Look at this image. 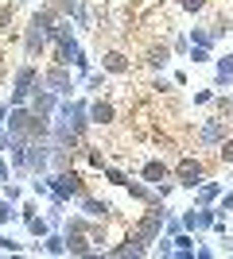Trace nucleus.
<instances>
[{
    "label": "nucleus",
    "mask_w": 233,
    "mask_h": 259,
    "mask_svg": "<svg viewBox=\"0 0 233 259\" xmlns=\"http://www.w3.org/2000/svg\"><path fill=\"white\" fill-rule=\"evenodd\" d=\"M43 85V70L35 62H23L12 70V93H8V105H27L31 101V93Z\"/></svg>",
    "instance_id": "f257e3e1"
},
{
    "label": "nucleus",
    "mask_w": 233,
    "mask_h": 259,
    "mask_svg": "<svg viewBox=\"0 0 233 259\" xmlns=\"http://www.w3.org/2000/svg\"><path fill=\"white\" fill-rule=\"evenodd\" d=\"M47 186H51V194H55V197H62L66 205H70V201L78 205V197H82V194H89V190H86V182H82V174H78L74 166H66V170H51V174H47Z\"/></svg>",
    "instance_id": "f03ea898"
},
{
    "label": "nucleus",
    "mask_w": 233,
    "mask_h": 259,
    "mask_svg": "<svg viewBox=\"0 0 233 259\" xmlns=\"http://www.w3.org/2000/svg\"><path fill=\"white\" fill-rule=\"evenodd\" d=\"M55 120H62V124H66L70 132H78V136H86L89 124H93V120H89V101H82V97H78V101L62 97V105H58Z\"/></svg>",
    "instance_id": "7ed1b4c3"
},
{
    "label": "nucleus",
    "mask_w": 233,
    "mask_h": 259,
    "mask_svg": "<svg viewBox=\"0 0 233 259\" xmlns=\"http://www.w3.org/2000/svg\"><path fill=\"white\" fill-rule=\"evenodd\" d=\"M175 182L179 190H198L202 182H206V166H202V159H194V155H183V159L175 162Z\"/></svg>",
    "instance_id": "20e7f679"
},
{
    "label": "nucleus",
    "mask_w": 233,
    "mask_h": 259,
    "mask_svg": "<svg viewBox=\"0 0 233 259\" xmlns=\"http://www.w3.org/2000/svg\"><path fill=\"white\" fill-rule=\"evenodd\" d=\"M218 217H222L218 205H190V209H183V228L187 232H206V228H214Z\"/></svg>",
    "instance_id": "39448f33"
},
{
    "label": "nucleus",
    "mask_w": 233,
    "mask_h": 259,
    "mask_svg": "<svg viewBox=\"0 0 233 259\" xmlns=\"http://www.w3.org/2000/svg\"><path fill=\"white\" fill-rule=\"evenodd\" d=\"M43 81H47V89H55L58 97H70L78 89V74H70V66H47L43 70Z\"/></svg>",
    "instance_id": "423d86ee"
},
{
    "label": "nucleus",
    "mask_w": 233,
    "mask_h": 259,
    "mask_svg": "<svg viewBox=\"0 0 233 259\" xmlns=\"http://www.w3.org/2000/svg\"><path fill=\"white\" fill-rule=\"evenodd\" d=\"M225 136H229V116H210L198 128V147H222Z\"/></svg>",
    "instance_id": "0eeeda50"
},
{
    "label": "nucleus",
    "mask_w": 233,
    "mask_h": 259,
    "mask_svg": "<svg viewBox=\"0 0 233 259\" xmlns=\"http://www.w3.org/2000/svg\"><path fill=\"white\" fill-rule=\"evenodd\" d=\"M27 105H31L39 116H51V120H55V112H58V105H62V97H58L55 89H47V81H43V85L31 93V101H27Z\"/></svg>",
    "instance_id": "6e6552de"
},
{
    "label": "nucleus",
    "mask_w": 233,
    "mask_h": 259,
    "mask_svg": "<svg viewBox=\"0 0 233 259\" xmlns=\"http://www.w3.org/2000/svg\"><path fill=\"white\" fill-rule=\"evenodd\" d=\"M47 47H51V35L39 31L35 23H27V27H23V54H27V58H43Z\"/></svg>",
    "instance_id": "1a4fd4ad"
},
{
    "label": "nucleus",
    "mask_w": 233,
    "mask_h": 259,
    "mask_svg": "<svg viewBox=\"0 0 233 259\" xmlns=\"http://www.w3.org/2000/svg\"><path fill=\"white\" fill-rule=\"evenodd\" d=\"M124 190H128V197H132V201H140V205H159V201H167V197L159 194V186L144 182V178H140V182H128Z\"/></svg>",
    "instance_id": "9d476101"
},
{
    "label": "nucleus",
    "mask_w": 233,
    "mask_h": 259,
    "mask_svg": "<svg viewBox=\"0 0 233 259\" xmlns=\"http://www.w3.org/2000/svg\"><path fill=\"white\" fill-rule=\"evenodd\" d=\"M78 213H86L89 221H109L113 205H109V201H101V197H93V194H82V197H78Z\"/></svg>",
    "instance_id": "9b49d317"
},
{
    "label": "nucleus",
    "mask_w": 233,
    "mask_h": 259,
    "mask_svg": "<svg viewBox=\"0 0 233 259\" xmlns=\"http://www.w3.org/2000/svg\"><path fill=\"white\" fill-rule=\"evenodd\" d=\"M78 54H82V43H78V35H62L55 43V62L58 66H74Z\"/></svg>",
    "instance_id": "f8f14e48"
},
{
    "label": "nucleus",
    "mask_w": 233,
    "mask_h": 259,
    "mask_svg": "<svg viewBox=\"0 0 233 259\" xmlns=\"http://www.w3.org/2000/svg\"><path fill=\"white\" fill-rule=\"evenodd\" d=\"M89 120H93V124H101V128H105V124H113V120H117V105H113L105 93H101V97H93V101H89Z\"/></svg>",
    "instance_id": "ddd939ff"
},
{
    "label": "nucleus",
    "mask_w": 233,
    "mask_h": 259,
    "mask_svg": "<svg viewBox=\"0 0 233 259\" xmlns=\"http://www.w3.org/2000/svg\"><path fill=\"white\" fill-rule=\"evenodd\" d=\"M140 178H144V182H152V186H159V182H167V178H175V170H171L163 159H144Z\"/></svg>",
    "instance_id": "4468645a"
},
{
    "label": "nucleus",
    "mask_w": 233,
    "mask_h": 259,
    "mask_svg": "<svg viewBox=\"0 0 233 259\" xmlns=\"http://www.w3.org/2000/svg\"><path fill=\"white\" fill-rule=\"evenodd\" d=\"M101 70L124 77L128 70H132V62H128V54H124V51H105V54H101Z\"/></svg>",
    "instance_id": "2eb2a0df"
},
{
    "label": "nucleus",
    "mask_w": 233,
    "mask_h": 259,
    "mask_svg": "<svg viewBox=\"0 0 233 259\" xmlns=\"http://www.w3.org/2000/svg\"><path fill=\"white\" fill-rule=\"evenodd\" d=\"M222 194H225V186H222V182H210V178H206V182L194 190V205H218V197H222Z\"/></svg>",
    "instance_id": "dca6fc26"
},
{
    "label": "nucleus",
    "mask_w": 233,
    "mask_h": 259,
    "mask_svg": "<svg viewBox=\"0 0 233 259\" xmlns=\"http://www.w3.org/2000/svg\"><path fill=\"white\" fill-rule=\"evenodd\" d=\"M187 39H190V47H206V51H214L222 35L214 31V27H190V31H187Z\"/></svg>",
    "instance_id": "f3484780"
},
{
    "label": "nucleus",
    "mask_w": 233,
    "mask_h": 259,
    "mask_svg": "<svg viewBox=\"0 0 233 259\" xmlns=\"http://www.w3.org/2000/svg\"><path fill=\"white\" fill-rule=\"evenodd\" d=\"M194 236H198V232H187V228L175 236V259H194V244H198Z\"/></svg>",
    "instance_id": "a211bd4d"
},
{
    "label": "nucleus",
    "mask_w": 233,
    "mask_h": 259,
    "mask_svg": "<svg viewBox=\"0 0 233 259\" xmlns=\"http://www.w3.org/2000/svg\"><path fill=\"white\" fill-rule=\"evenodd\" d=\"M171 43H155V47H148V66H152V70H163L167 62H171Z\"/></svg>",
    "instance_id": "6ab92c4d"
},
{
    "label": "nucleus",
    "mask_w": 233,
    "mask_h": 259,
    "mask_svg": "<svg viewBox=\"0 0 233 259\" xmlns=\"http://www.w3.org/2000/svg\"><path fill=\"white\" fill-rule=\"evenodd\" d=\"M82 85H86V93H93V97H101V93L109 89V74H105V70H89Z\"/></svg>",
    "instance_id": "aec40b11"
},
{
    "label": "nucleus",
    "mask_w": 233,
    "mask_h": 259,
    "mask_svg": "<svg viewBox=\"0 0 233 259\" xmlns=\"http://www.w3.org/2000/svg\"><path fill=\"white\" fill-rule=\"evenodd\" d=\"M23 225H27V232H31L35 240H43L47 232H51V221H47V217H39V213H35V217H27Z\"/></svg>",
    "instance_id": "412c9836"
},
{
    "label": "nucleus",
    "mask_w": 233,
    "mask_h": 259,
    "mask_svg": "<svg viewBox=\"0 0 233 259\" xmlns=\"http://www.w3.org/2000/svg\"><path fill=\"white\" fill-rule=\"evenodd\" d=\"M12 221H20V201L0 197V225H12Z\"/></svg>",
    "instance_id": "4be33fe9"
},
{
    "label": "nucleus",
    "mask_w": 233,
    "mask_h": 259,
    "mask_svg": "<svg viewBox=\"0 0 233 259\" xmlns=\"http://www.w3.org/2000/svg\"><path fill=\"white\" fill-rule=\"evenodd\" d=\"M51 4L58 8V16H62V20H74L78 8H82V0H51Z\"/></svg>",
    "instance_id": "5701e85b"
},
{
    "label": "nucleus",
    "mask_w": 233,
    "mask_h": 259,
    "mask_svg": "<svg viewBox=\"0 0 233 259\" xmlns=\"http://www.w3.org/2000/svg\"><path fill=\"white\" fill-rule=\"evenodd\" d=\"M4 251H8V255H20V251H27L20 244V240H12V236H4V232H0V255H4Z\"/></svg>",
    "instance_id": "b1692460"
},
{
    "label": "nucleus",
    "mask_w": 233,
    "mask_h": 259,
    "mask_svg": "<svg viewBox=\"0 0 233 259\" xmlns=\"http://www.w3.org/2000/svg\"><path fill=\"white\" fill-rule=\"evenodd\" d=\"M89 23H93V12H89V4H82L78 16H74V27H78V31H89Z\"/></svg>",
    "instance_id": "393cba45"
},
{
    "label": "nucleus",
    "mask_w": 233,
    "mask_h": 259,
    "mask_svg": "<svg viewBox=\"0 0 233 259\" xmlns=\"http://www.w3.org/2000/svg\"><path fill=\"white\" fill-rule=\"evenodd\" d=\"M35 213H39V197H23V201H20V221H27V217H35Z\"/></svg>",
    "instance_id": "a878e982"
},
{
    "label": "nucleus",
    "mask_w": 233,
    "mask_h": 259,
    "mask_svg": "<svg viewBox=\"0 0 233 259\" xmlns=\"http://www.w3.org/2000/svg\"><path fill=\"white\" fill-rule=\"evenodd\" d=\"M101 174H105V178H109L113 186H128V174H124V170H117V166H109V162H105V170H101Z\"/></svg>",
    "instance_id": "bb28decb"
},
{
    "label": "nucleus",
    "mask_w": 233,
    "mask_h": 259,
    "mask_svg": "<svg viewBox=\"0 0 233 259\" xmlns=\"http://www.w3.org/2000/svg\"><path fill=\"white\" fill-rule=\"evenodd\" d=\"M214 89L229 93V89H233V74H225V70H214Z\"/></svg>",
    "instance_id": "cd10ccee"
},
{
    "label": "nucleus",
    "mask_w": 233,
    "mask_h": 259,
    "mask_svg": "<svg viewBox=\"0 0 233 259\" xmlns=\"http://www.w3.org/2000/svg\"><path fill=\"white\" fill-rule=\"evenodd\" d=\"M218 159L225 162V166H233V136H225L222 147H218Z\"/></svg>",
    "instance_id": "c85d7f7f"
},
{
    "label": "nucleus",
    "mask_w": 233,
    "mask_h": 259,
    "mask_svg": "<svg viewBox=\"0 0 233 259\" xmlns=\"http://www.w3.org/2000/svg\"><path fill=\"white\" fill-rule=\"evenodd\" d=\"M206 4H210V0H179V8H183V12H190V16L206 12Z\"/></svg>",
    "instance_id": "c756f323"
},
{
    "label": "nucleus",
    "mask_w": 233,
    "mask_h": 259,
    "mask_svg": "<svg viewBox=\"0 0 233 259\" xmlns=\"http://www.w3.org/2000/svg\"><path fill=\"white\" fill-rule=\"evenodd\" d=\"M163 232H167L171 240H175L179 232H183V217H171V213H167V225H163Z\"/></svg>",
    "instance_id": "7c9ffc66"
},
{
    "label": "nucleus",
    "mask_w": 233,
    "mask_h": 259,
    "mask_svg": "<svg viewBox=\"0 0 233 259\" xmlns=\"http://www.w3.org/2000/svg\"><path fill=\"white\" fill-rule=\"evenodd\" d=\"M171 51L187 58V54H190V39H187V35H175V39H171Z\"/></svg>",
    "instance_id": "2f4dec72"
},
{
    "label": "nucleus",
    "mask_w": 233,
    "mask_h": 259,
    "mask_svg": "<svg viewBox=\"0 0 233 259\" xmlns=\"http://www.w3.org/2000/svg\"><path fill=\"white\" fill-rule=\"evenodd\" d=\"M4 197H8V201H23V186L20 182H4Z\"/></svg>",
    "instance_id": "473e14b6"
},
{
    "label": "nucleus",
    "mask_w": 233,
    "mask_h": 259,
    "mask_svg": "<svg viewBox=\"0 0 233 259\" xmlns=\"http://www.w3.org/2000/svg\"><path fill=\"white\" fill-rule=\"evenodd\" d=\"M190 62L194 66H202V62H210V51H206V47H190V54H187Z\"/></svg>",
    "instance_id": "72a5a7b5"
},
{
    "label": "nucleus",
    "mask_w": 233,
    "mask_h": 259,
    "mask_svg": "<svg viewBox=\"0 0 233 259\" xmlns=\"http://www.w3.org/2000/svg\"><path fill=\"white\" fill-rule=\"evenodd\" d=\"M12 174H16L12 159H4V155H0V186H4V182H12Z\"/></svg>",
    "instance_id": "f704fd0d"
},
{
    "label": "nucleus",
    "mask_w": 233,
    "mask_h": 259,
    "mask_svg": "<svg viewBox=\"0 0 233 259\" xmlns=\"http://www.w3.org/2000/svg\"><path fill=\"white\" fill-rule=\"evenodd\" d=\"M194 105H214V89H198V93H194Z\"/></svg>",
    "instance_id": "c9c22d12"
},
{
    "label": "nucleus",
    "mask_w": 233,
    "mask_h": 259,
    "mask_svg": "<svg viewBox=\"0 0 233 259\" xmlns=\"http://www.w3.org/2000/svg\"><path fill=\"white\" fill-rule=\"evenodd\" d=\"M218 209H222V213H233V190H225V194L218 197Z\"/></svg>",
    "instance_id": "e433bc0d"
},
{
    "label": "nucleus",
    "mask_w": 233,
    "mask_h": 259,
    "mask_svg": "<svg viewBox=\"0 0 233 259\" xmlns=\"http://www.w3.org/2000/svg\"><path fill=\"white\" fill-rule=\"evenodd\" d=\"M8 23H12V4L0 0V27H8Z\"/></svg>",
    "instance_id": "4c0bfd02"
},
{
    "label": "nucleus",
    "mask_w": 233,
    "mask_h": 259,
    "mask_svg": "<svg viewBox=\"0 0 233 259\" xmlns=\"http://www.w3.org/2000/svg\"><path fill=\"white\" fill-rule=\"evenodd\" d=\"M89 166H97V170H105V155H101L97 147H89Z\"/></svg>",
    "instance_id": "58836bf2"
},
{
    "label": "nucleus",
    "mask_w": 233,
    "mask_h": 259,
    "mask_svg": "<svg viewBox=\"0 0 233 259\" xmlns=\"http://www.w3.org/2000/svg\"><path fill=\"white\" fill-rule=\"evenodd\" d=\"M214 70H225V74H233V51L225 54V58H218V66H214Z\"/></svg>",
    "instance_id": "ea45409f"
},
{
    "label": "nucleus",
    "mask_w": 233,
    "mask_h": 259,
    "mask_svg": "<svg viewBox=\"0 0 233 259\" xmlns=\"http://www.w3.org/2000/svg\"><path fill=\"white\" fill-rule=\"evenodd\" d=\"M214 255H218V251H214L210 244H202V248H194V259H214Z\"/></svg>",
    "instance_id": "a19ab883"
},
{
    "label": "nucleus",
    "mask_w": 233,
    "mask_h": 259,
    "mask_svg": "<svg viewBox=\"0 0 233 259\" xmlns=\"http://www.w3.org/2000/svg\"><path fill=\"white\" fill-rule=\"evenodd\" d=\"M8 143H12V132L8 124H0V151H8Z\"/></svg>",
    "instance_id": "79ce46f5"
},
{
    "label": "nucleus",
    "mask_w": 233,
    "mask_h": 259,
    "mask_svg": "<svg viewBox=\"0 0 233 259\" xmlns=\"http://www.w3.org/2000/svg\"><path fill=\"white\" fill-rule=\"evenodd\" d=\"M152 89H155V93H167V89H171V81H167V77H155Z\"/></svg>",
    "instance_id": "37998d69"
},
{
    "label": "nucleus",
    "mask_w": 233,
    "mask_h": 259,
    "mask_svg": "<svg viewBox=\"0 0 233 259\" xmlns=\"http://www.w3.org/2000/svg\"><path fill=\"white\" fill-rule=\"evenodd\" d=\"M222 244H225L222 251H229V255H233V236H229V232H225V236H222Z\"/></svg>",
    "instance_id": "c03bdc74"
},
{
    "label": "nucleus",
    "mask_w": 233,
    "mask_h": 259,
    "mask_svg": "<svg viewBox=\"0 0 233 259\" xmlns=\"http://www.w3.org/2000/svg\"><path fill=\"white\" fill-rule=\"evenodd\" d=\"M4 120H8V105H0V124H4Z\"/></svg>",
    "instance_id": "a18cd8bd"
},
{
    "label": "nucleus",
    "mask_w": 233,
    "mask_h": 259,
    "mask_svg": "<svg viewBox=\"0 0 233 259\" xmlns=\"http://www.w3.org/2000/svg\"><path fill=\"white\" fill-rule=\"evenodd\" d=\"M16 4H31V0H16Z\"/></svg>",
    "instance_id": "49530a36"
}]
</instances>
